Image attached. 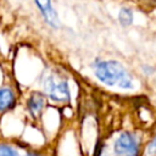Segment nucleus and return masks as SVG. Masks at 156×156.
<instances>
[{"instance_id":"nucleus-1","label":"nucleus","mask_w":156,"mask_h":156,"mask_svg":"<svg viewBox=\"0 0 156 156\" xmlns=\"http://www.w3.org/2000/svg\"><path fill=\"white\" fill-rule=\"evenodd\" d=\"M94 74L99 82L107 87H117L124 90L134 89L133 77L118 61L96 60L94 65Z\"/></svg>"},{"instance_id":"nucleus-2","label":"nucleus","mask_w":156,"mask_h":156,"mask_svg":"<svg viewBox=\"0 0 156 156\" xmlns=\"http://www.w3.org/2000/svg\"><path fill=\"white\" fill-rule=\"evenodd\" d=\"M113 152L117 156H139L140 143L135 134L130 132L121 133L113 143Z\"/></svg>"},{"instance_id":"nucleus-3","label":"nucleus","mask_w":156,"mask_h":156,"mask_svg":"<svg viewBox=\"0 0 156 156\" xmlns=\"http://www.w3.org/2000/svg\"><path fill=\"white\" fill-rule=\"evenodd\" d=\"M45 90L48 96L56 102H67L71 99L69 87L67 80L60 79L57 80L54 77H49L45 82Z\"/></svg>"},{"instance_id":"nucleus-4","label":"nucleus","mask_w":156,"mask_h":156,"mask_svg":"<svg viewBox=\"0 0 156 156\" xmlns=\"http://www.w3.org/2000/svg\"><path fill=\"white\" fill-rule=\"evenodd\" d=\"M41 16L44 17L45 22L51 26L52 28H57L60 26V21H58V16L52 6L51 0H34Z\"/></svg>"},{"instance_id":"nucleus-5","label":"nucleus","mask_w":156,"mask_h":156,"mask_svg":"<svg viewBox=\"0 0 156 156\" xmlns=\"http://www.w3.org/2000/svg\"><path fill=\"white\" fill-rule=\"evenodd\" d=\"M27 106H28V111L30 112V115L33 117H37V116H39L41 113V111H43V108L45 106V99H44V96L41 94L34 93L28 99Z\"/></svg>"},{"instance_id":"nucleus-6","label":"nucleus","mask_w":156,"mask_h":156,"mask_svg":"<svg viewBox=\"0 0 156 156\" xmlns=\"http://www.w3.org/2000/svg\"><path fill=\"white\" fill-rule=\"evenodd\" d=\"M16 104V96L9 88H0V112L11 110Z\"/></svg>"},{"instance_id":"nucleus-7","label":"nucleus","mask_w":156,"mask_h":156,"mask_svg":"<svg viewBox=\"0 0 156 156\" xmlns=\"http://www.w3.org/2000/svg\"><path fill=\"white\" fill-rule=\"evenodd\" d=\"M118 21L124 27L130 26L133 23V11L128 7H122L118 12Z\"/></svg>"},{"instance_id":"nucleus-8","label":"nucleus","mask_w":156,"mask_h":156,"mask_svg":"<svg viewBox=\"0 0 156 156\" xmlns=\"http://www.w3.org/2000/svg\"><path fill=\"white\" fill-rule=\"evenodd\" d=\"M0 156H21V154L15 146L7 143H0Z\"/></svg>"},{"instance_id":"nucleus-9","label":"nucleus","mask_w":156,"mask_h":156,"mask_svg":"<svg viewBox=\"0 0 156 156\" xmlns=\"http://www.w3.org/2000/svg\"><path fill=\"white\" fill-rule=\"evenodd\" d=\"M147 152H149V155H156V136L150 141V144H149V146H147Z\"/></svg>"},{"instance_id":"nucleus-10","label":"nucleus","mask_w":156,"mask_h":156,"mask_svg":"<svg viewBox=\"0 0 156 156\" xmlns=\"http://www.w3.org/2000/svg\"><path fill=\"white\" fill-rule=\"evenodd\" d=\"M26 156H41L40 154H37V152H34V151H28L27 154H26Z\"/></svg>"}]
</instances>
